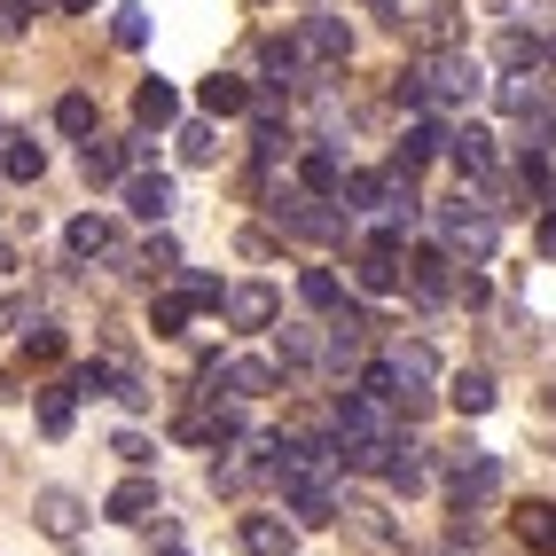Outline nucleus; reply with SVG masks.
<instances>
[{"instance_id": "1", "label": "nucleus", "mask_w": 556, "mask_h": 556, "mask_svg": "<svg viewBox=\"0 0 556 556\" xmlns=\"http://www.w3.org/2000/svg\"><path fill=\"white\" fill-rule=\"evenodd\" d=\"M400 110H463V102H478L486 94V71H478V55H463V48H431L416 71H400Z\"/></svg>"}, {"instance_id": "2", "label": "nucleus", "mask_w": 556, "mask_h": 556, "mask_svg": "<svg viewBox=\"0 0 556 556\" xmlns=\"http://www.w3.org/2000/svg\"><path fill=\"white\" fill-rule=\"evenodd\" d=\"M267 212H275V228L299 236V243H345V228H353V219L329 204V197H306V189H282Z\"/></svg>"}, {"instance_id": "3", "label": "nucleus", "mask_w": 556, "mask_h": 556, "mask_svg": "<svg viewBox=\"0 0 556 556\" xmlns=\"http://www.w3.org/2000/svg\"><path fill=\"white\" fill-rule=\"evenodd\" d=\"M494 494H502V455H486V447L447 455V509H455V517H478Z\"/></svg>"}, {"instance_id": "4", "label": "nucleus", "mask_w": 556, "mask_h": 556, "mask_svg": "<svg viewBox=\"0 0 556 556\" xmlns=\"http://www.w3.org/2000/svg\"><path fill=\"white\" fill-rule=\"evenodd\" d=\"M400 267H407L400 290H407V299H416L424 314H439V306L455 299V251H447V243H416V251L400 258Z\"/></svg>"}, {"instance_id": "5", "label": "nucleus", "mask_w": 556, "mask_h": 556, "mask_svg": "<svg viewBox=\"0 0 556 556\" xmlns=\"http://www.w3.org/2000/svg\"><path fill=\"white\" fill-rule=\"evenodd\" d=\"M329 424H338V447H384V439L400 431L384 400L368 392H338V407H329Z\"/></svg>"}, {"instance_id": "6", "label": "nucleus", "mask_w": 556, "mask_h": 556, "mask_svg": "<svg viewBox=\"0 0 556 556\" xmlns=\"http://www.w3.org/2000/svg\"><path fill=\"white\" fill-rule=\"evenodd\" d=\"M439 236H447V251L486 258V251L502 243V219H494V204H470V197H455V204H439Z\"/></svg>"}, {"instance_id": "7", "label": "nucleus", "mask_w": 556, "mask_h": 556, "mask_svg": "<svg viewBox=\"0 0 556 556\" xmlns=\"http://www.w3.org/2000/svg\"><path fill=\"white\" fill-rule=\"evenodd\" d=\"M377 470H384V486H392V494H431V486H439L431 447H424V439H400V431H392V447H384Z\"/></svg>"}, {"instance_id": "8", "label": "nucleus", "mask_w": 556, "mask_h": 556, "mask_svg": "<svg viewBox=\"0 0 556 556\" xmlns=\"http://www.w3.org/2000/svg\"><path fill=\"white\" fill-rule=\"evenodd\" d=\"M368 321L361 306H329V329H321V361L329 368H361V353H368Z\"/></svg>"}, {"instance_id": "9", "label": "nucleus", "mask_w": 556, "mask_h": 556, "mask_svg": "<svg viewBox=\"0 0 556 556\" xmlns=\"http://www.w3.org/2000/svg\"><path fill=\"white\" fill-rule=\"evenodd\" d=\"M204 377L219 384V392H236V400H267V392H282V368L275 361H258V353H243V361H204Z\"/></svg>"}, {"instance_id": "10", "label": "nucleus", "mask_w": 556, "mask_h": 556, "mask_svg": "<svg viewBox=\"0 0 556 556\" xmlns=\"http://www.w3.org/2000/svg\"><path fill=\"white\" fill-rule=\"evenodd\" d=\"M275 486H282V509L299 526H338V486L329 478H275Z\"/></svg>"}, {"instance_id": "11", "label": "nucleus", "mask_w": 556, "mask_h": 556, "mask_svg": "<svg viewBox=\"0 0 556 556\" xmlns=\"http://www.w3.org/2000/svg\"><path fill=\"white\" fill-rule=\"evenodd\" d=\"M219 314H228L236 329H275L282 299H275L267 282H236V290H219Z\"/></svg>"}, {"instance_id": "12", "label": "nucleus", "mask_w": 556, "mask_h": 556, "mask_svg": "<svg viewBox=\"0 0 556 556\" xmlns=\"http://www.w3.org/2000/svg\"><path fill=\"white\" fill-rule=\"evenodd\" d=\"M102 517H110V526H150V517H157V478H126V486H110Z\"/></svg>"}, {"instance_id": "13", "label": "nucleus", "mask_w": 556, "mask_h": 556, "mask_svg": "<svg viewBox=\"0 0 556 556\" xmlns=\"http://www.w3.org/2000/svg\"><path fill=\"white\" fill-rule=\"evenodd\" d=\"M439 150H447V126H439L431 110H424V118L407 126V141H400V157H392V173H400V180H416V173H424V165H431Z\"/></svg>"}, {"instance_id": "14", "label": "nucleus", "mask_w": 556, "mask_h": 556, "mask_svg": "<svg viewBox=\"0 0 556 556\" xmlns=\"http://www.w3.org/2000/svg\"><path fill=\"white\" fill-rule=\"evenodd\" d=\"M299 55H314V63L338 71V63L353 55V31H345L338 16H306V24H299Z\"/></svg>"}, {"instance_id": "15", "label": "nucleus", "mask_w": 556, "mask_h": 556, "mask_svg": "<svg viewBox=\"0 0 556 556\" xmlns=\"http://www.w3.org/2000/svg\"><path fill=\"white\" fill-rule=\"evenodd\" d=\"M31 517H40V533H55V541H71L87 526V502L71 494V486H40V502H31Z\"/></svg>"}, {"instance_id": "16", "label": "nucleus", "mask_w": 556, "mask_h": 556, "mask_svg": "<svg viewBox=\"0 0 556 556\" xmlns=\"http://www.w3.org/2000/svg\"><path fill=\"white\" fill-rule=\"evenodd\" d=\"M338 180H345V150L338 141H314V150L299 157V189L306 197H338Z\"/></svg>"}, {"instance_id": "17", "label": "nucleus", "mask_w": 556, "mask_h": 556, "mask_svg": "<svg viewBox=\"0 0 556 556\" xmlns=\"http://www.w3.org/2000/svg\"><path fill=\"white\" fill-rule=\"evenodd\" d=\"M353 282L368 290V299H392V290H400V251H384V243H361V258H353Z\"/></svg>"}, {"instance_id": "18", "label": "nucleus", "mask_w": 556, "mask_h": 556, "mask_svg": "<svg viewBox=\"0 0 556 556\" xmlns=\"http://www.w3.org/2000/svg\"><path fill=\"white\" fill-rule=\"evenodd\" d=\"M173 118H180V94H173L165 79H141V87H134V126H141V134H165Z\"/></svg>"}, {"instance_id": "19", "label": "nucleus", "mask_w": 556, "mask_h": 556, "mask_svg": "<svg viewBox=\"0 0 556 556\" xmlns=\"http://www.w3.org/2000/svg\"><path fill=\"white\" fill-rule=\"evenodd\" d=\"M63 251H71V258H110V251H118V228H110L102 212H79V219L63 228Z\"/></svg>"}, {"instance_id": "20", "label": "nucleus", "mask_w": 556, "mask_h": 556, "mask_svg": "<svg viewBox=\"0 0 556 556\" xmlns=\"http://www.w3.org/2000/svg\"><path fill=\"white\" fill-rule=\"evenodd\" d=\"M126 204H134V219H165V212H173V180L150 173V165L126 173Z\"/></svg>"}, {"instance_id": "21", "label": "nucleus", "mask_w": 556, "mask_h": 556, "mask_svg": "<svg viewBox=\"0 0 556 556\" xmlns=\"http://www.w3.org/2000/svg\"><path fill=\"white\" fill-rule=\"evenodd\" d=\"M236 533H243V548H251V556H299V533H290L282 517H243Z\"/></svg>"}, {"instance_id": "22", "label": "nucleus", "mask_w": 556, "mask_h": 556, "mask_svg": "<svg viewBox=\"0 0 556 556\" xmlns=\"http://www.w3.org/2000/svg\"><path fill=\"white\" fill-rule=\"evenodd\" d=\"M447 157L463 165V180H486V173H494V134H478V126L447 134Z\"/></svg>"}, {"instance_id": "23", "label": "nucleus", "mask_w": 556, "mask_h": 556, "mask_svg": "<svg viewBox=\"0 0 556 556\" xmlns=\"http://www.w3.org/2000/svg\"><path fill=\"white\" fill-rule=\"evenodd\" d=\"M0 173H9V180H40L48 173V150L31 134H0Z\"/></svg>"}, {"instance_id": "24", "label": "nucleus", "mask_w": 556, "mask_h": 556, "mask_svg": "<svg viewBox=\"0 0 556 556\" xmlns=\"http://www.w3.org/2000/svg\"><path fill=\"white\" fill-rule=\"evenodd\" d=\"M212 118H243L251 110V79H236V71H219V79H204V94H197Z\"/></svg>"}, {"instance_id": "25", "label": "nucleus", "mask_w": 556, "mask_h": 556, "mask_svg": "<svg viewBox=\"0 0 556 556\" xmlns=\"http://www.w3.org/2000/svg\"><path fill=\"white\" fill-rule=\"evenodd\" d=\"M31 416H40V431H48V439H63L71 424H79V392H71V384H48V392H40V407H31Z\"/></svg>"}, {"instance_id": "26", "label": "nucleus", "mask_w": 556, "mask_h": 556, "mask_svg": "<svg viewBox=\"0 0 556 556\" xmlns=\"http://www.w3.org/2000/svg\"><path fill=\"white\" fill-rule=\"evenodd\" d=\"M502 71H548V40L541 31H502Z\"/></svg>"}, {"instance_id": "27", "label": "nucleus", "mask_w": 556, "mask_h": 556, "mask_svg": "<svg viewBox=\"0 0 556 556\" xmlns=\"http://www.w3.org/2000/svg\"><path fill=\"white\" fill-rule=\"evenodd\" d=\"M282 150H290V126L275 118V110H258V118H251V157H258V173H267Z\"/></svg>"}, {"instance_id": "28", "label": "nucleus", "mask_w": 556, "mask_h": 556, "mask_svg": "<svg viewBox=\"0 0 556 556\" xmlns=\"http://www.w3.org/2000/svg\"><path fill=\"white\" fill-rule=\"evenodd\" d=\"M447 400L463 407V416H486V407H494V377H486V368H463V377L447 384Z\"/></svg>"}, {"instance_id": "29", "label": "nucleus", "mask_w": 556, "mask_h": 556, "mask_svg": "<svg viewBox=\"0 0 556 556\" xmlns=\"http://www.w3.org/2000/svg\"><path fill=\"white\" fill-rule=\"evenodd\" d=\"M275 345H282V368H314V361H321V329H314V321H290Z\"/></svg>"}, {"instance_id": "30", "label": "nucleus", "mask_w": 556, "mask_h": 556, "mask_svg": "<svg viewBox=\"0 0 556 556\" xmlns=\"http://www.w3.org/2000/svg\"><path fill=\"white\" fill-rule=\"evenodd\" d=\"M299 71H306V55H299V40H267V87H282V94H290V87H306V79H299Z\"/></svg>"}, {"instance_id": "31", "label": "nucleus", "mask_w": 556, "mask_h": 556, "mask_svg": "<svg viewBox=\"0 0 556 556\" xmlns=\"http://www.w3.org/2000/svg\"><path fill=\"white\" fill-rule=\"evenodd\" d=\"M299 299H306L314 314H329V306H345V282L329 275V267H306V275H299Z\"/></svg>"}, {"instance_id": "32", "label": "nucleus", "mask_w": 556, "mask_h": 556, "mask_svg": "<svg viewBox=\"0 0 556 556\" xmlns=\"http://www.w3.org/2000/svg\"><path fill=\"white\" fill-rule=\"evenodd\" d=\"M517 180H526L533 204H548V141H526V150H517Z\"/></svg>"}, {"instance_id": "33", "label": "nucleus", "mask_w": 556, "mask_h": 556, "mask_svg": "<svg viewBox=\"0 0 556 556\" xmlns=\"http://www.w3.org/2000/svg\"><path fill=\"white\" fill-rule=\"evenodd\" d=\"M55 126H63L71 141H87V134H94V94H63V102H55Z\"/></svg>"}, {"instance_id": "34", "label": "nucleus", "mask_w": 556, "mask_h": 556, "mask_svg": "<svg viewBox=\"0 0 556 556\" xmlns=\"http://www.w3.org/2000/svg\"><path fill=\"white\" fill-rule=\"evenodd\" d=\"M40 16H48V0H0V40H24Z\"/></svg>"}, {"instance_id": "35", "label": "nucleus", "mask_w": 556, "mask_h": 556, "mask_svg": "<svg viewBox=\"0 0 556 556\" xmlns=\"http://www.w3.org/2000/svg\"><path fill=\"white\" fill-rule=\"evenodd\" d=\"M517 541H526L533 556H548V502H526V509H517Z\"/></svg>"}, {"instance_id": "36", "label": "nucleus", "mask_w": 556, "mask_h": 556, "mask_svg": "<svg viewBox=\"0 0 556 556\" xmlns=\"http://www.w3.org/2000/svg\"><path fill=\"white\" fill-rule=\"evenodd\" d=\"M24 361H63V329L55 321H31L24 329Z\"/></svg>"}, {"instance_id": "37", "label": "nucleus", "mask_w": 556, "mask_h": 556, "mask_svg": "<svg viewBox=\"0 0 556 556\" xmlns=\"http://www.w3.org/2000/svg\"><path fill=\"white\" fill-rule=\"evenodd\" d=\"M110 40H118V48H141V40H150V9H118V16H110Z\"/></svg>"}, {"instance_id": "38", "label": "nucleus", "mask_w": 556, "mask_h": 556, "mask_svg": "<svg viewBox=\"0 0 556 556\" xmlns=\"http://www.w3.org/2000/svg\"><path fill=\"white\" fill-rule=\"evenodd\" d=\"M345 517H353V526H361V541H368V548H392V541H400L384 509H345Z\"/></svg>"}, {"instance_id": "39", "label": "nucleus", "mask_w": 556, "mask_h": 556, "mask_svg": "<svg viewBox=\"0 0 556 556\" xmlns=\"http://www.w3.org/2000/svg\"><path fill=\"white\" fill-rule=\"evenodd\" d=\"M212 150H219V134L197 118V126H180V157H189V165H212Z\"/></svg>"}, {"instance_id": "40", "label": "nucleus", "mask_w": 556, "mask_h": 556, "mask_svg": "<svg viewBox=\"0 0 556 556\" xmlns=\"http://www.w3.org/2000/svg\"><path fill=\"white\" fill-rule=\"evenodd\" d=\"M455 40H463L455 9H431V16H424V48H455Z\"/></svg>"}, {"instance_id": "41", "label": "nucleus", "mask_w": 556, "mask_h": 556, "mask_svg": "<svg viewBox=\"0 0 556 556\" xmlns=\"http://www.w3.org/2000/svg\"><path fill=\"white\" fill-rule=\"evenodd\" d=\"M150 329H157V338H180V329H189V306H180V299H157V306H150Z\"/></svg>"}, {"instance_id": "42", "label": "nucleus", "mask_w": 556, "mask_h": 556, "mask_svg": "<svg viewBox=\"0 0 556 556\" xmlns=\"http://www.w3.org/2000/svg\"><path fill=\"white\" fill-rule=\"evenodd\" d=\"M141 267H157V275H173V267H180V243H173V236H150V251H141Z\"/></svg>"}, {"instance_id": "43", "label": "nucleus", "mask_w": 556, "mask_h": 556, "mask_svg": "<svg viewBox=\"0 0 556 556\" xmlns=\"http://www.w3.org/2000/svg\"><path fill=\"white\" fill-rule=\"evenodd\" d=\"M173 299H180V306H219V282H204V275H189V282H180V290H173Z\"/></svg>"}, {"instance_id": "44", "label": "nucleus", "mask_w": 556, "mask_h": 556, "mask_svg": "<svg viewBox=\"0 0 556 556\" xmlns=\"http://www.w3.org/2000/svg\"><path fill=\"white\" fill-rule=\"evenodd\" d=\"M118 455H126V463H134V470H141V463H150V455H157V447H150V439H141V431H126V439H118Z\"/></svg>"}, {"instance_id": "45", "label": "nucleus", "mask_w": 556, "mask_h": 556, "mask_svg": "<svg viewBox=\"0 0 556 556\" xmlns=\"http://www.w3.org/2000/svg\"><path fill=\"white\" fill-rule=\"evenodd\" d=\"M48 9H63V16H87V9H94V0H48Z\"/></svg>"}, {"instance_id": "46", "label": "nucleus", "mask_w": 556, "mask_h": 556, "mask_svg": "<svg viewBox=\"0 0 556 556\" xmlns=\"http://www.w3.org/2000/svg\"><path fill=\"white\" fill-rule=\"evenodd\" d=\"M424 556H470V548H455V541H447V548H424Z\"/></svg>"}, {"instance_id": "47", "label": "nucleus", "mask_w": 556, "mask_h": 556, "mask_svg": "<svg viewBox=\"0 0 556 556\" xmlns=\"http://www.w3.org/2000/svg\"><path fill=\"white\" fill-rule=\"evenodd\" d=\"M0 134H9V126H0Z\"/></svg>"}]
</instances>
